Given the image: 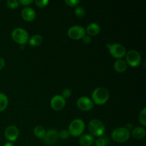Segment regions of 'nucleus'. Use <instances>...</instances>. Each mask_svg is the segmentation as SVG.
Segmentation results:
<instances>
[{
	"label": "nucleus",
	"instance_id": "24",
	"mask_svg": "<svg viewBox=\"0 0 146 146\" xmlns=\"http://www.w3.org/2000/svg\"><path fill=\"white\" fill-rule=\"evenodd\" d=\"M7 7H9L11 9H16L19 7V3L17 0H8L7 1Z\"/></svg>",
	"mask_w": 146,
	"mask_h": 146
},
{
	"label": "nucleus",
	"instance_id": "32",
	"mask_svg": "<svg viewBox=\"0 0 146 146\" xmlns=\"http://www.w3.org/2000/svg\"><path fill=\"white\" fill-rule=\"evenodd\" d=\"M4 146H14V144L12 142H10V141H9V142L5 143Z\"/></svg>",
	"mask_w": 146,
	"mask_h": 146
},
{
	"label": "nucleus",
	"instance_id": "1",
	"mask_svg": "<svg viewBox=\"0 0 146 146\" xmlns=\"http://www.w3.org/2000/svg\"><path fill=\"white\" fill-rule=\"evenodd\" d=\"M92 101L96 105H104L109 98V92L104 87L96 88L92 93Z\"/></svg>",
	"mask_w": 146,
	"mask_h": 146
},
{
	"label": "nucleus",
	"instance_id": "33",
	"mask_svg": "<svg viewBox=\"0 0 146 146\" xmlns=\"http://www.w3.org/2000/svg\"><path fill=\"white\" fill-rule=\"evenodd\" d=\"M132 127H133V125L131 123H127L126 124V127H125V128H126V129H128V131H130V130L131 129V128H132Z\"/></svg>",
	"mask_w": 146,
	"mask_h": 146
},
{
	"label": "nucleus",
	"instance_id": "16",
	"mask_svg": "<svg viewBox=\"0 0 146 146\" xmlns=\"http://www.w3.org/2000/svg\"><path fill=\"white\" fill-rule=\"evenodd\" d=\"M101 27L97 23H91L86 28V33L88 36H96L100 32Z\"/></svg>",
	"mask_w": 146,
	"mask_h": 146
},
{
	"label": "nucleus",
	"instance_id": "26",
	"mask_svg": "<svg viewBox=\"0 0 146 146\" xmlns=\"http://www.w3.org/2000/svg\"><path fill=\"white\" fill-rule=\"evenodd\" d=\"M49 1L48 0H36L35 4L37 7H40V8H42V7H46L47 4H48Z\"/></svg>",
	"mask_w": 146,
	"mask_h": 146
},
{
	"label": "nucleus",
	"instance_id": "14",
	"mask_svg": "<svg viewBox=\"0 0 146 146\" xmlns=\"http://www.w3.org/2000/svg\"><path fill=\"white\" fill-rule=\"evenodd\" d=\"M95 138L90 134L81 135L79 139V143L81 146H91L94 143Z\"/></svg>",
	"mask_w": 146,
	"mask_h": 146
},
{
	"label": "nucleus",
	"instance_id": "23",
	"mask_svg": "<svg viewBox=\"0 0 146 146\" xmlns=\"http://www.w3.org/2000/svg\"><path fill=\"white\" fill-rule=\"evenodd\" d=\"M85 9L82 7H76V8L75 9V14L77 17L81 18V17L85 16Z\"/></svg>",
	"mask_w": 146,
	"mask_h": 146
},
{
	"label": "nucleus",
	"instance_id": "8",
	"mask_svg": "<svg viewBox=\"0 0 146 146\" xmlns=\"http://www.w3.org/2000/svg\"><path fill=\"white\" fill-rule=\"evenodd\" d=\"M108 49L111 55L118 59H121L126 54V50L125 47L122 44L118 43L111 44Z\"/></svg>",
	"mask_w": 146,
	"mask_h": 146
},
{
	"label": "nucleus",
	"instance_id": "12",
	"mask_svg": "<svg viewBox=\"0 0 146 146\" xmlns=\"http://www.w3.org/2000/svg\"><path fill=\"white\" fill-rule=\"evenodd\" d=\"M19 135V131L15 125H9L6 128L5 131H4L5 138L10 142L15 141L18 138Z\"/></svg>",
	"mask_w": 146,
	"mask_h": 146
},
{
	"label": "nucleus",
	"instance_id": "11",
	"mask_svg": "<svg viewBox=\"0 0 146 146\" xmlns=\"http://www.w3.org/2000/svg\"><path fill=\"white\" fill-rule=\"evenodd\" d=\"M51 106L55 111H61L65 107L66 99L61 95H55L51 99Z\"/></svg>",
	"mask_w": 146,
	"mask_h": 146
},
{
	"label": "nucleus",
	"instance_id": "25",
	"mask_svg": "<svg viewBox=\"0 0 146 146\" xmlns=\"http://www.w3.org/2000/svg\"><path fill=\"white\" fill-rule=\"evenodd\" d=\"M69 136L70 133L68 132V131H67V130H62V131H61V132L58 133V137L63 140L68 139L69 138Z\"/></svg>",
	"mask_w": 146,
	"mask_h": 146
},
{
	"label": "nucleus",
	"instance_id": "22",
	"mask_svg": "<svg viewBox=\"0 0 146 146\" xmlns=\"http://www.w3.org/2000/svg\"><path fill=\"white\" fill-rule=\"evenodd\" d=\"M138 119H139V122L141 123L143 126H145L146 125V108H143L142 111H141Z\"/></svg>",
	"mask_w": 146,
	"mask_h": 146
},
{
	"label": "nucleus",
	"instance_id": "31",
	"mask_svg": "<svg viewBox=\"0 0 146 146\" xmlns=\"http://www.w3.org/2000/svg\"><path fill=\"white\" fill-rule=\"evenodd\" d=\"M4 66H5V61L4 60V58L0 57V70L2 69Z\"/></svg>",
	"mask_w": 146,
	"mask_h": 146
},
{
	"label": "nucleus",
	"instance_id": "28",
	"mask_svg": "<svg viewBox=\"0 0 146 146\" xmlns=\"http://www.w3.org/2000/svg\"><path fill=\"white\" fill-rule=\"evenodd\" d=\"M71 94H72V91L70 88H66L63 91L62 94H61V96L63 97L64 98H68L71 97Z\"/></svg>",
	"mask_w": 146,
	"mask_h": 146
},
{
	"label": "nucleus",
	"instance_id": "10",
	"mask_svg": "<svg viewBox=\"0 0 146 146\" xmlns=\"http://www.w3.org/2000/svg\"><path fill=\"white\" fill-rule=\"evenodd\" d=\"M58 132L56 129H50L47 132H46L45 136L43 138L44 143L47 145H52L55 144L58 141Z\"/></svg>",
	"mask_w": 146,
	"mask_h": 146
},
{
	"label": "nucleus",
	"instance_id": "21",
	"mask_svg": "<svg viewBox=\"0 0 146 146\" xmlns=\"http://www.w3.org/2000/svg\"><path fill=\"white\" fill-rule=\"evenodd\" d=\"M109 142L110 141L108 136H101L97 138L94 141V143L96 146H106L109 143Z\"/></svg>",
	"mask_w": 146,
	"mask_h": 146
},
{
	"label": "nucleus",
	"instance_id": "15",
	"mask_svg": "<svg viewBox=\"0 0 146 146\" xmlns=\"http://www.w3.org/2000/svg\"><path fill=\"white\" fill-rule=\"evenodd\" d=\"M113 66L117 72L122 73L126 70L127 67H128V64H127L126 61L125 60L121 58V59H118L117 61H115Z\"/></svg>",
	"mask_w": 146,
	"mask_h": 146
},
{
	"label": "nucleus",
	"instance_id": "9",
	"mask_svg": "<svg viewBox=\"0 0 146 146\" xmlns=\"http://www.w3.org/2000/svg\"><path fill=\"white\" fill-rule=\"evenodd\" d=\"M94 104L92 100L87 96L80 97L76 101L77 107L83 111H88L91 110L94 107Z\"/></svg>",
	"mask_w": 146,
	"mask_h": 146
},
{
	"label": "nucleus",
	"instance_id": "5",
	"mask_svg": "<svg viewBox=\"0 0 146 146\" xmlns=\"http://www.w3.org/2000/svg\"><path fill=\"white\" fill-rule=\"evenodd\" d=\"M11 37L15 42L24 45L29 41V34L24 29L16 28L11 32Z\"/></svg>",
	"mask_w": 146,
	"mask_h": 146
},
{
	"label": "nucleus",
	"instance_id": "19",
	"mask_svg": "<svg viewBox=\"0 0 146 146\" xmlns=\"http://www.w3.org/2000/svg\"><path fill=\"white\" fill-rule=\"evenodd\" d=\"M46 130L41 125H37L34 128V134L36 138H40V139H43L45 136L46 134Z\"/></svg>",
	"mask_w": 146,
	"mask_h": 146
},
{
	"label": "nucleus",
	"instance_id": "27",
	"mask_svg": "<svg viewBox=\"0 0 146 146\" xmlns=\"http://www.w3.org/2000/svg\"><path fill=\"white\" fill-rule=\"evenodd\" d=\"M64 2L69 7H77L79 4V0H65Z\"/></svg>",
	"mask_w": 146,
	"mask_h": 146
},
{
	"label": "nucleus",
	"instance_id": "4",
	"mask_svg": "<svg viewBox=\"0 0 146 146\" xmlns=\"http://www.w3.org/2000/svg\"><path fill=\"white\" fill-rule=\"evenodd\" d=\"M111 138L117 143L126 142L130 138V131L125 127L117 128L111 133Z\"/></svg>",
	"mask_w": 146,
	"mask_h": 146
},
{
	"label": "nucleus",
	"instance_id": "20",
	"mask_svg": "<svg viewBox=\"0 0 146 146\" xmlns=\"http://www.w3.org/2000/svg\"><path fill=\"white\" fill-rule=\"evenodd\" d=\"M9 100L5 94L0 93V112L6 109L8 106Z\"/></svg>",
	"mask_w": 146,
	"mask_h": 146
},
{
	"label": "nucleus",
	"instance_id": "18",
	"mask_svg": "<svg viewBox=\"0 0 146 146\" xmlns=\"http://www.w3.org/2000/svg\"><path fill=\"white\" fill-rule=\"evenodd\" d=\"M43 41V37L39 34H36V35L32 36L29 39V44L31 46H38L41 45V44Z\"/></svg>",
	"mask_w": 146,
	"mask_h": 146
},
{
	"label": "nucleus",
	"instance_id": "7",
	"mask_svg": "<svg viewBox=\"0 0 146 146\" xmlns=\"http://www.w3.org/2000/svg\"><path fill=\"white\" fill-rule=\"evenodd\" d=\"M68 36L74 40L81 39L86 35V30L81 26L75 25L70 27L68 30Z\"/></svg>",
	"mask_w": 146,
	"mask_h": 146
},
{
	"label": "nucleus",
	"instance_id": "30",
	"mask_svg": "<svg viewBox=\"0 0 146 146\" xmlns=\"http://www.w3.org/2000/svg\"><path fill=\"white\" fill-rule=\"evenodd\" d=\"M82 39H83V42H84V44H90V43L91 42V36H88V35L84 36L82 38Z\"/></svg>",
	"mask_w": 146,
	"mask_h": 146
},
{
	"label": "nucleus",
	"instance_id": "13",
	"mask_svg": "<svg viewBox=\"0 0 146 146\" xmlns=\"http://www.w3.org/2000/svg\"><path fill=\"white\" fill-rule=\"evenodd\" d=\"M21 17L25 21H31L36 18V11L30 7H26L21 11Z\"/></svg>",
	"mask_w": 146,
	"mask_h": 146
},
{
	"label": "nucleus",
	"instance_id": "2",
	"mask_svg": "<svg viewBox=\"0 0 146 146\" xmlns=\"http://www.w3.org/2000/svg\"><path fill=\"white\" fill-rule=\"evenodd\" d=\"M88 130L94 137H101L106 131L105 124L98 119H93L88 123Z\"/></svg>",
	"mask_w": 146,
	"mask_h": 146
},
{
	"label": "nucleus",
	"instance_id": "29",
	"mask_svg": "<svg viewBox=\"0 0 146 146\" xmlns=\"http://www.w3.org/2000/svg\"><path fill=\"white\" fill-rule=\"evenodd\" d=\"M19 4H21L23 6H29L33 3L32 0H19Z\"/></svg>",
	"mask_w": 146,
	"mask_h": 146
},
{
	"label": "nucleus",
	"instance_id": "3",
	"mask_svg": "<svg viewBox=\"0 0 146 146\" xmlns=\"http://www.w3.org/2000/svg\"><path fill=\"white\" fill-rule=\"evenodd\" d=\"M85 130V123L81 118H76L73 120L68 126V132L70 135L74 137L81 135Z\"/></svg>",
	"mask_w": 146,
	"mask_h": 146
},
{
	"label": "nucleus",
	"instance_id": "17",
	"mask_svg": "<svg viewBox=\"0 0 146 146\" xmlns=\"http://www.w3.org/2000/svg\"><path fill=\"white\" fill-rule=\"evenodd\" d=\"M145 130L143 127H136L132 131V135L136 139H143L145 136Z\"/></svg>",
	"mask_w": 146,
	"mask_h": 146
},
{
	"label": "nucleus",
	"instance_id": "6",
	"mask_svg": "<svg viewBox=\"0 0 146 146\" xmlns=\"http://www.w3.org/2000/svg\"><path fill=\"white\" fill-rule=\"evenodd\" d=\"M127 64L132 67H137L141 64V56L136 50H131L125 54Z\"/></svg>",
	"mask_w": 146,
	"mask_h": 146
}]
</instances>
